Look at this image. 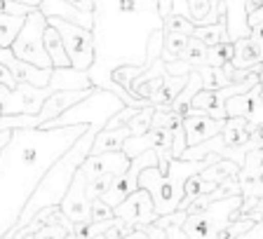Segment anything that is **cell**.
<instances>
[{"label": "cell", "instance_id": "cell-1", "mask_svg": "<svg viewBox=\"0 0 263 239\" xmlns=\"http://www.w3.org/2000/svg\"><path fill=\"white\" fill-rule=\"evenodd\" d=\"M164 28L160 0H94V64L89 80L94 87L115 92L127 106L146 108L148 98H137L113 82V73L122 66H146L148 40L153 31Z\"/></svg>", "mask_w": 263, "mask_h": 239}, {"label": "cell", "instance_id": "cell-2", "mask_svg": "<svg viewBox=\"0 0 263 239\" xmlns=\"http://www.w3.org/2000/svg\"><path fill=\"white\" fill-rule=\"evenodd\" d=\"M87 129L89 125L12 129L0 150V239L16 225L49 167Z\"/></svg>", "mask_w": 263, "mask_h": 239}, {"label": "cell", "instance_id": "cell-3", "mask_svg": "<svg viewBox=\"0 0 263 239\" xmlns=\"http://www.w3.org/2000/svg\"><path fill=\"white\" fill-rule=\"evenodd\" d=\"M97 134H99V129L89 127V129L85 131V134H82L80 138H78V141L73 143V146L68 148V150H66L54 164H52V167H49V171L43 176V181L38 183L35 192H33L31 200H28L26 209L22 211V216H19L16 225L5 234L7 239H12L16 230H22L24 225L31 223L33 216H35L38 211H43V209H47V207H59L61 200H64V195L68 192V188H71L76 171L82 167V162L89 157L94 136Z\"/></svg>", "mask_w": 263, "mask_h": 239}, {"label": "cell", "instance_id": "cell-4", "mask_svg": "<svg viewBox=\"0 0 263 239\" xmlns=\"http://www.w3.org/2000/svg\"><path fill=\"white\" fill-rule=\"evenodd\" d=\"M221 155H209L204 160H176L172 157L167 174H162L158 167H146L139 176V188H146L153 197L158 216H167L172 211H179V204L183 200V188L191 176L200 174L209 164L219 162Z\"/></svg>", "mask_w": 263, "mask_h": 239}, {"label": "cell", "instance_id": "cell-5", "mask_svg": "<svg viewBox=\"0 0 263 239\" xmlns=\"http://www.w3.org/2000/svg\"><path fill=\"white\" fill-rule=\"evenodd\" d=\"M125 101L115 92L108 89L94 87L87 96L78 101L76 106H71L68 110H64L61 115H57L54 120L45 122L43 127H66V125H89L94 129H104L106 122L113 117L115 113H120L125 108Z\"/></svg>", "mask_w": 263, "mask_h": 239}, {"label": "cell", "instance_id": "cell-6", "mask_svg": "<svg viewBox=\"0 0 263 239\" xmlns=\"http://www.w3.org/2000/svg\"><path fill=\"white\" fill-rule=\"evenodd\" d=\"M242 207V195L226 197V200H216L202 211L188 213L183 230H186L188 239H219V232L235 221Z\"/></svg>", "mask_w": 263, "mask_h": 239}, {"label": "cell", "instance_id": "cell-7", "mask_svg": "<svg viewBox=\"0 0 263 239\" xmlns=\"http://www.w3.org/2000/svg\"><path fill=\"white\" fill-rule=\"evenodd\" d=\"M45 28H47V16L43 14L40 7H35L31 14H26L22 31L12 43L14 56L38 66V68H54L47 49H45Z\"/></svg>", "mask_w": 263, "mask_h": 239}, {"label": "cell", "instance_id": "cell-8", "mask_svg": "<svg viewBox=\"0 0 263 239\" xmlns=\"http://www.w3.org/2000/svg\"><path fill=\"white\" fill-rule=\"evenodd\" d=\"M47 24H52L61 33L73 68L89 71L94 64V56H97V52H94V33L89 28H82L73 22L59 19V16H47Z\"/></svg>", "mask_w": 263, "mask_h": 239}, {"label": "cell", "instance_id": "cell-9", "mask_svg": "<svg viewBox=\"0 0 263 239\" xmlns=\"http://www.w3.org/2000/svg\"><path fill=\"white\" fill-rule=\"evenodd\" d=\"M237 181L242 188V207L237 218H242L245 213H249L256 202L263 197V148H254L247 152L245 164L237 171Z\"/></svg>", "mask_w": 263, "mask_h": 239}, {"label": "cell", "instance_id": "cell-10", "mask_svg": "<svg viewBox=\"0 0 263 239\" xmlns=\"http://www.w3.org/2000/svg\"><path fill=\"white\" fill-rule=\"evenodd\" d=\"M146 167H158V150H146V152H141L139 157H134L132 160V164H129V169H127L125 174H120V176H115L113 178V185H110V190L106 192L101 200L108 204V207H118L125 197H129L134 190H139V176H141V171Z\"/></svg>", "mask_w": 263, "mask_h": 239}, {"label": "cell", "instance_id": "cell-11", "mask_svg": "<svg viewBox=\"0 0 263 239\" xmlns=\"http://www.w3.org/2000/svg\"><path fill=\"white\" fill-rule=\"evenodd\" d=\"M113 211H115V218H122L125 223L134 225V228H143V225H151L158 221L153 197H151V192H148L146 188L134 190L129 197H125Z\"/></svg>", "mask_w": 263, "mask_h": 239}, {"label": "cell", "instance_id": "cell-12", "mask_svg": "<svg viewBox=\"0 0 263 239\" xmlns=\"http://www.w3.org/2000/svg\"><path fill=\"white\" fill-rule=\"evenodd\" d=\"M61 211L68 216L73 225L76 223H87L92 221V200L87 197V176L82 174L80 169L73 176V183L68 188V192L61 200Z\"/></svg>", "mask_w": 263, "mask_h": 239}, {"label": "cell", "instance_id": "cell-13", "mask_svg": "<svg viewBox=\"0 0 263 239\" xmlns=\"http://www.w3.org/2000/svg\"><path fill=\"white\" fill-rule=\"evenodd\" d=\"M132 160L125 155V150H118V152H99V155H89L85 162H82L80 171L87 176V181L97 178V176H104V174H115L120 176L125 174L129 169Z\"/></svg>", "mask_w": 263, "mask_h": 239}, {"label": "cell", "instance_id": "cell-14", "mask_svg": "<svg viewBox=\"0 0 263 239\" xmlns=\"http://www.w3.org/2000/svg\"><path fill=\"white\" fill-rule=\"evenodd\" d=\"M223 125H226V120L209 117L207 113H200V110L193 108L191 113L183 117V129H186L188 146H197V143H202V141H207V138H212V136L221 134Z\"/></svg>", "mask_w": 263, "mask_h": 239}, {"label": "cell", "instance_id": "cell-15", "mask_svg": "<svg viewBox=\"0 0 263 239\" xmlns=\"http://www.w3.org/2000/svg\"><path fill=\"white\" fill-rule=\"evenodd\" d=\"M172 143H174V134L172 129H151L146 134H139V136H129L125 141V155L129 160L139 157L141 152L146 150H153V148H170L172 150Z\"/></svg>", "mask_w": 263, "mask_h": 239}, {"label": "cell", "instance_id": "cell-16", "mask_svg": "<svg viewBox=\"0 0 263 239\" xmlns=\"http://www.w3.org/2000/svg\"><path fill=\"white\" fill-rule=\"evenodd\" d=\"M223 3H226V31H228V40L235 43L240 38H249L252 35V26H249L247 0H223Z\"/></svg>", "mask_w": 263, "mask_h": 239}, {"label": "cell", "instance_id": "cell-17", "mask_svg": "<svg viewBox=\"0 0 263 239\" xmlns=\"http://www.w3.org/2000/svg\"><path fill=\"white\" fill-rule=\"evenodd\" d=\"M92 89H64V92L52 94V96H49L47 101L43 104V108H40V113H38L40 120H43V125H45V122H49V120H54L57 115H61L64 110H68L71 106H76L78 101H82V98L87 96ZM43 125H40V127H43Z\"/></svg>", "mask_w": 263, "mask_h": 239}, {"label": "cell", "instance_id": "cell-18", "mask_svg": "<svg viewBox=\"0 0 263 239\" xmlns=\"http://www.w3.org/2000/svg\"><path fill=\"white\" fill-rule=\"evenodd\" d=\"M132 136L129 125H122V127H115V129H101L97 136H94V143H92V152L89 155H99V152H118L125 148V141Z\"/></svg>", "mask_w": 263, "mask_h": 239}, {"label": "cell", "instance_id": "cell-19", "mask_svg": "<svg viewBox=\"0 0 263 239\" xmlns=\"http://www.w3.org/2000/svg\"><path fill=\"white\" fill-rule=\"evenodd\" d=\"M263 64V47L261 43L249 35V38L235 40V56H233V66L235 68H254V66Z\"/></svg>", "mask_w": 263, "mask_h": 239}, {"label": "cell", "instance_id": "cell-20", "mask_svg": "<svg viewBox=\"0 0 263 239\" xmlns=\"http://www.w3.org/2000/svg\"><path fill=\"white\" fill-rule=\"evenodd\" d=\"M45 49H47L54 68H71V56L66 52L64 38L52 24H47V28H45Z\"/></svg>", "mask_w": 263, "mask_h": 239}, {"label": "cell", "instance_id": "cell-21", "mask_svg": "<svg viewBox=\"0 0 263 239\" xmlns=\"http://www.w3.org/2000/svg\"><path fill=\"white\" fill-rule=\"evenodd\" d=\"M186 82H188V75H170V73H164L158 92L151 98L153 106H172L174 98L181 94V89L186 87Z\"/></svg>", "mask_w": 263, "mask_h": 239}, {"label": "cell", "instance_id": "cell-22", "mask_svg": "<svg viewBox=\"0 0 263 239\" xmlns=\"http://www.w3.org/2000/svg\"><path fill=\"white\" fill-rule=\"evenodd\" d=\"M202 89V77H200V71H193L191 75H188V82H186V87L181 89V94L174 98V104L170 106L174 113H179L181 117H186L188 113L193 110V98H195V94Z\"/></svg>", "mask_w": 263, "mask_h": 239}, {"label": "cell", "instance_id": "cell-23", "mask_svg": "<svg viewBox=\"0 0 263 239\" xmlns=\"http://www.w3.org/2000/svg\"><path fill=\"white\" fill-rule=\"evenodd\" d=\"M223 138L228 148H240L249 143V129H247V117L245 115H235V117H228L223 125Z\"/></svg>", "mask_w": 263, "mask_h": 239}, {"label": "cell", "instance_id": "cell-24", "mask_svg": "<svg viewBox=\"0 0 263 239\" xmlns=\"http://www.w3.org/2000/svg\"><path fill=\"white\" fill-rule=\"evenodd\" d=\"M247 129H249V143H247V150H254V148H263V96L256 98L254 108L247 113Z\"/></svg>", "mask_w": 263, "mask_h": 239}, {"label": "cell", "instance_id": "cell-25", "mask_svg": "<svg viewBox=\"0 0 263 239\" xmlns=\"http://www.w3.org/2000/svg\"><path fill=\"white\" fill-rule=\"evenodd\" d=\"M216 188H219V183H214V181H204L200 174L191 176V178L186 181V188H183V200H181L179 209H188L200 195H207V192L216 190Z\"/></svg>", "mask_w": 263, "mask_h": 239}, {"label": "cell", "instance_id": "cell-26", "mask_svg": "<svg viewBox=\"0 0 263 239\" xmlns=\"http://www.w3.org/2000/svg\"><path fill=\"white\" fill-rule=\"evenodd\" d=\"M193 38L202 40L207 47H214V45H219V43H226V40H228V31H226V14L219 16V22L216 24H209V26H195Z\"/></svg>", "mask_w": 263, "mask_h": 239}, {"label": "cell", "instance_id": "cell-27", "mask_svg": "<svg viewBox=\"0 0 263 239\" xmlns=\"http://www.w3.org/2000/svg\"><path fill=\"white\" fill-rule=\"evenodd\" d=\"M237 171H240V164L233 162V160L221 157L219 162H214V164H209L207 169H202V171H200V176H202L204 181L223 183L226 178H233V176H237Z\"/></svg>", "mask_w": 263, "mask_h": 239}, {"label": "cell", "instance_id": "cell-28", "mask_svg": "<svg viewBox=\"0 0 263 239\" xmlns=\"http://www.w3.org/2000/svg\"><path fill=\"white\" fill-rule=\"evenodd\" d=\"M26 16H16V14H5L0 12V47H12L14 38L22 31Z\"/></svg>", "mask_w": 263, "mask_h": 239}, {"label": "cell", "instance_id": "cell-29", "mask_svg": "<svg viewBox=\"0 0 263 239\" xmlns=\"http://www.w3.org/2000/svg\"><path fill=\"white\" fill-rule=\"evenodd\" d=\"M188 43H191V35H183V33H167V31H164V49H162L164 64L181 59V52L188 47Z\"/></svg>", "mask_w": 263, "mask_h": 239}, {"label": "cell", "instance_id": "cell-30", "mask_svg": "<svg viewBox=\"0 0 263 239\" xmlns=\"http://www.w3.org/2000/svg\"><path fill=\"white\" fill-rule=\"evenodd\" d=\"M200 77H202V89H221L230 85V75L221 66H200Z\"/></svg>", "mask_w": 263, "mask_h": 239}, {"label": "cell", "instance_id": "cell-31", "mask_svg": "<svg viewBox=\"0 0 263 239\" xmlns=\"http://www.w3.org/2000/svg\"><path fill=\"white\" fill-rule=\"evenodd\" d=\"M207 45L202 40H197L191 35V43L188 47L181 52V61H188L193 68H200V66H207Z\"/></svg>", "mask_w": 263, "mask_h": 239}, {"label": "cell", "instance_id": "cell-32", "mask_svg": "<svg viewBox=\"0 0 263 239\" xmlns=\"http://www.w3.org/2000/svg\"><path fill=\"white\" fill-rule=\"evenodd\" d=\"M233 56H235V43L226 40V43H219L207 49V66H221L223 68L228 61H233Z\"/></svg>", "mask_w": 263, "mask_h": 239}, {"label": "cell", "instance_id": "cell-33", "mask_svg": "<svg viewBox=\"0 0 263 239\" xmlns=\"http://www.w3.org/2000/svg\"><path fill=\"white\" fill-rule=\"evenodd\" d=\"M153 113H155V106H146V108L137 110V115L127 122L129 129H132V136H139V134L151 131V127H153Z\"/></svg>", "mask_w": 263, "mask_h": 239}, {"label": "cell", "instance_id": "cell-34", "mask_svg": "<svg viewBox=\"0 0 263 239\" xmlns=\"http://www.w3.org/2000/svg\"><path fill=\"white\" fill-rule=\"evenodd\" d=\"M164 31L167 33H183V35H193L195 24H193L188 16L179 14V12H172L170 16H164Z\"/></svg>", "mask_w": 263, "mask_h": 239}, {"label": "cell", "instance_id": "cell-35", "mask_svg": "<svg viewBox=\"0 0 263 239\" xmlns=\"http://www.w3.org/2000/svg\"><path fill=\"white\" fill-rule=\"evenodd\" d=\"M113 178H115V174H104V176H97V178L87 181V197L89 200H99V197H104L106 192L110 190Z\"/></svg>", "mask_w": 263, "mask_h": 239}, {"label": "cell", "instance_id": "cell-36", "mask_svg": "<svg viewBox=\"0 0 263 239\" xmlns=\"http://www.w3.org/2000/svg\"><path fill=\"white\" fill-rule=\"evenodd\" d=\"M73 232V225L66 223H47L45 228H40L33 234V239H66Z\"/></svg>", "mask_w": 263, "mask_h": 239}, {"label": "cell", "instance_id": "cell-37", "mask_svg": "<svg viewBox=\"0 0 263 239\" xmlns=\"http://www.w3.org/2000/svg\"><path fill=\"white\" fill-rule=\"evenodd\" d=\"M35 10L33 5H26V3H19V0H0V12L5 14H16V16H26Z\"/></svg>", "mask_w": 263, "mask_h": 239}, {"label": "cell", "instance_id": "cell-38", "mask_svg": "<svg viewBox=\"0 0 263 239\" xmlns=\"http://www.w3.org/2000/svg\"><path fill=\"white\" fill-rule=\"evenodd\" d=\"M108 218H115L113 207H108L101 197L99 200H92V221L99 223V221H108Z\"/></svg>", "mask_w": 263, "mask_h": 239}, {"label": "cell", "instance_id": "cell-39", "mask_svg": "<svg viewBox=\"0 0 263 239\" xmlns=\"http://www.w3.org/2000/svg\"><path fill=\"white\" fill-rule=\"evenodd\" d=\"M188 218V211L186 209H179V211H172L167 213V216H158V221H155V225L158 228H167V225H183Z\"/></svg>", "mask_w": 263, "mask_h": 239}, {"label": "cell", "instance_id": "cell-40", "mask_svg": "<svg viewBox=\"0 0 263 239\" xmlns=\"http://www.w3.org/2000/svg\"><path fill=\"white\" fill-rule=\"evenodd\" d=\"M134 225H129V223H125L122 218H115V223L110 225V230L106 232V239H120V237H125V234H129V232H134Z\"/></svg>", "mask_w": 263, "mask_h": 239}, {"label": "cell", "instance_id": "cell-41", "mask_svg": "<svg viewBox=\"0 0 263 239\" xmlns=\"http://www.w3.org/2000/svg\"><path fill=\"white\" fill-rule=\"evenodd\" d=\"M193 71H195V68H193L188 61H181V59L167 64V73H170V75H191Z\"/></svg>", "mask_w": 263, "mask_h": 239}, {"label": "cell", "instance_id": "cell-42", "mask_svg": "<svg viewBox=\"0 0 263 239\" xmlns=\"http://www.w3.org/2000/svg\"><path fill=\"white\" fill-rule=\"evenodd\" d=\"M0 85H5V87H10V89H14L16 85H19V80L12 75L10 68H7L3 61H0Z\"/></svg>", "mask_w": 263, "mask_h": 239}, {"label": "cell", "instance_id": "cell-43", "mask_svg": "<svg viewBox=\"0 0 263 239\" xmlns=\"http://www.w3.org/2000/svg\"><path fill=\"white\" fill-rule=\"evenodd\" d=\"M164 239H188L183 225H167L164 228Z\"/></svg>", "mask_w": 263, "mask_h": 239}, {"label": "cell", "instance_id": "cell-44", "mask_svg": "<svg viewBox=\"0 0 263 239\" xmlns=\"http://www.w3.org/2000/svg\"><path fill=\"white\" fill-rule=\"evenodd\" d=\"M66 3H71L73 7H78L80 12H87V14L94 12V0H66Z\"/></svg>", "mask_w": 263, "mask_h": 239}, {"label": "cell", "instance_id": "cell-45", "mask_svg": "<svg viewBox=\"0 0 263 239\" xmlns=\"http://www.w3.org/2000/svg\"><path fill=\"white\" fill-rule=\"evenodd\" d=\"M120 239H148V225H143V228H137L134 232L125 234V237H120Z\"/></svg>", "mask_w": 263, "mask_h": 239}, {"label": "cell", "instance_id": "cell-46", "mask_svg": "<svg viewBox=\"0 0 263 239\" xmlns=\"http://www.w3.org/2000/svg\"><path fill=\"white\" fill-rule=\"evenodd\" d=\"M172 10H174V0H160V14L170 16Z\"/></svg>", "mask_w": 263, "mask_h": 239}, {"label": "cell", "instance_id": "cell-47", "mask_svg": "<svg viewBox=\"0 0 263 239\" xmlns=\"http://www.w3.org/2000/svg\"><path fill=\"white\" fill-rule=\"evenodd\" d=\"M252 38L256 40V43H261V47H263V22L252 28Z\"/></svg>", "mask_w": 263, "mask_h": 239}, {"label": "cell", "instance_id": "cell-48", "mask_svg": "<svg viewBox=\"0 0 263 239\" xmlns=\"http://www.w3.org/2000/svg\"><path fill=\"white\" fill-rule=\"evenodd\" d=\"M10 136H12V129L0 131V150H3V148H5V143L10 141ZM3 239H5V237H3Z\"/></svg>", "mask_w": 263, "mask_h": 239}, {"label": "cell", "instance_id": "cell-49", "mask_svg": "<svg viewBox=\"0 0 263 239\" xmlns=\"http://www.w3.org/2000/svg\"><path fill=\"white\" fill-rule=\"evenodd\" d=\"M261 5H263V0H247V10H249V12L258 10Z\"/></svg>", "mask_w": 263, "mask_h": 239}, {"label": "cell", "instance_id": "cell-50", "mask_svg": "<svg viewBox=\"0 0 263 239\" xmlns=\"http://www.w3.org/2000/svg\"><path fill=\"white\" fill-rule=\"evenodd\" d=\"M19 3H26V5H33V7H40L43 0H19Z\"/></svg>", "mask_w": 263, "mask_h": 239}, {"label": "cell", "instance_id": "cell-51", "mask_svg": "<svg viewBox=\"0 0 263 239\" xmlns=\"http://www.w3.org/2000/svg\"><path fill=\"white\" fill-rule=\"evenodd\" d=\"M258 82H261V92H263V71L258 73Z\"/></svg>", "mask_w": 263, "mask_h": 239}, {"label": "cell", "instance_id": "cell-52", "mask_svg": "<svg viewBox=\"0 0 263 239\" xmlns=\"http://www.w3.org/2000/svg\"><path fill=\"white\" fill-rule=\"evenodd\" d=\"M0 115H3V108H0Z\"/></svg>", "mask_w": 263, "mask_h": 239}, {"label": "cell", "instance_id": "cell-53", "mask_svg": "<svg viewBox=\"0 0 263 239\" xmlns=\"http://www.w3.org/2000/svg\"><path fill=\"white\" fill-rule=\"evenodd\" d=\"M261 96H263V92H261Z\"/></svg>", "mask_w": 263, "mask_h": 239}]
</instances>
